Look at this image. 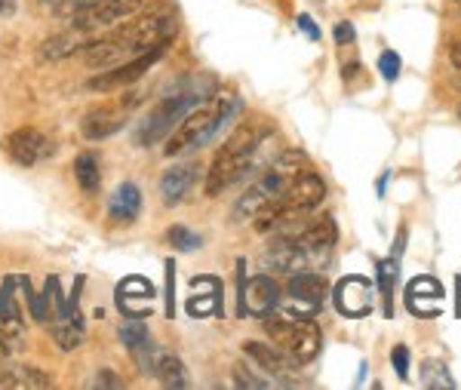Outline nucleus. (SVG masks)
I'll use <instances>...</instances> for the list:
<instances>
[{"instance_id":"f257e3e1","label":"nucleus","mask_w":461,"mask_h":390,"mask_svg":"<svg viewBox=\"0 0 461 390\" xmlns=\"http://www.w3.org/2000/svg\"><path fill=\"white\" fill-rule=\"evenodd\" d=\"M176 37V22L167 16V13H151V16H142L130 25H123L121 32L95 37L84 47V62L86 68H114V65L126 62V59L139 56V52L160 47V43H173Z\"/></svg>"},{"instance_id":"f03ea898","label":"nucleus","mask_w":461,"mask_h":390,"mask_svg":"<svg viewBox=\"0 0 461 390\" xmlns=\"http://www.w3.org/2000/svg\"><path fill=\"white\" fill-rule=\"evenodd\" d=\"M237 111H240V99H237V93H230V89L206 95L203 104L191 108L188 114L182 117V123L167 136V151H163V157L173 160V157H185V154H194L200 148H206L230 120H234Z\"/></svg>"},{"instance_id":"7ed1b4c3","label":"nucleus","mask_w":461,"mask_h":390,"mask_svg":"<svg viewBox=\"0 0 461 390\" xmlns=\"http://www.w3.org/2000/svg\"><path fill=\"white\" fill-rule=\"evenodd\" d=\"M323 197H326L323 176H317L314 169L304 167L299 176L286 185V191L280 194L277 200H271V204L252 219V224H256V231H262V234H267V231H286L289 224L302 222L304 215L320 209Z\"/></svg>"},{"instance_id":"20e7f679","label":"nucleus","mask_w":461,"mask_h":390,"mask_svg":"<svg viewBox=\"0 0 461 390\" xmlns=\"http://www.w3.org/2000/svg\"><path fill=\"white\" fill-rule=\"evenodd\" d=\"M262 154V130L252 123H240L215 154L210 172H206V197H219L230 185L247 178Z\"/></svg>"},{"instance_id":"39448f33","label":"nucleus","mask_w":461,"mask_h":390,"mask_svg":"<svg viewBox=\"0 0 461 390\" xmlns=\"http://www.w3.org/2000/svg\"><path fill=\"white\" fill-rule=\"evenodd\" d=\"M304 167H308V160H304L302 151H284L277 160L271 163V167L262 169V176H258L256 182L247 187V194L237 200L234 219L237 222H252L267 204H271V200H277L280 194L286 191V185L293 182Z\"/></svg>"},{"instance_id":"423d86ee","label":"nucleus","mask_w":461,"mask_h":390,"mask_svg":"<svg viewBox=\"0 0 461 390\" xmlns=\"http://www.w3.org/2000/svg\"><path fill=\"white\" fill-rule=\"evenodd\" d=\"M206 95H210V86L203 89V86L191 84V86L176 89V93L167 95V99H160L142 120H139L136 136H132L136 139V145L139 148H154V145H160V141H167L169 132L182 123V117L188 114L191 108H197Z\"/></svg>"},{"instance_id":"0eeeda50","label":"nucleus","mask_w":461,"mask_h":390,"mask_svg":"<svg viewBox=\"0 0 461 390\" xmlns=\"http://www.w3.org/2000/svg\"><path fill=\"white\" fill-rule=\"evenodd\" d=\"M265 329H267V335L284 348V354L293 359L295 366H304V363H311V359H317L320 348H323V332H320L314 317H308V320H293V317L267 320Z\"/></svg>"},{"instance_id":"6e6552de","label":"nucleus","mask_w":461,"mask_h":390,"mask_svg":"<svg viewBox=\"0 0 461 390\" xmlns=\"http://www.w3.org/2000/svg\"><path fill=\"white\" fill-rule=\"evenodd\" d=\"M47 292H50V317H47V326L53 329V339L62 350H77L84 344V335H86V326H84V317H80V307H77V298L68 302L59 289V277H50L47 280Z\"/></svg>"},{"instance_id":"1a4fd4ad","label":"nucleus","mask_w":461,"mask_h":390,"mask_svg":"<svg viewBox=\"0 0 461 390\" xmlns=\"http://www.w3.org/2000/svg\"><path fill=\"white\" fill-rule=\"evenodd\" d=\"M167 50H169V43H160V47H151V50L139 52V56L126 59V62H121V65H114V68L99 71L95 77L86 80V89H89V93H117V89H126V86L139 84V80H142L145 74L151 71L163 56H167Z\"/></svg>"},{"instance_id":"9d476101","label":"nucleus","mask_w":461,"mask_h":390,"mask_svg":"<svg viewBox=\"0 0 461 390\" xmlns=\"http://www.w3.org/2000/svg\"><path fill=\"white\" fill-rule=\"evenodd\" d=\"M323 302H326V277L323 274H317V271L289 274L286 298H280L284 317H293V320L317 317V313L323 311Z\"/></svg>"},{"instance_id":"9b49d317","label":"nucleus","mask_w":461,"mask_h":390,"mask_svg":"<svg viewBox=\"0 0 461 390\" xmlns=\"http://www.w3.org/2000/svg\"><path fill=\"white\" fill-rule=\"evenodd\" d=\"M139 95L130 93L123 95L121 102L114 104H99V108L86 111L84 120H80V136H84L86 141H105L111 139L114 132H121L126 123H130V114L139 108Z\"/></svg>"},{"instance_id":"f8f14e48","label":"nucleus","mask_w":461,"mask_h":390,"mask_svg":"<svg viewBox=\"0 0 461 390\" xmlns=\"http://www.w3.org/2000/svg\"><path fill=\"white\" fill-rule=\"evenodd\" d=\"M237 268H240V311L237 313L240 317H247V313L249 317H271L284 298L280 283L267 274H256L247 280V261H237Z\"/></svg>"},{"instance_id":"ddd939ff","label":"nucleus","mask_w":461,"mask_h":390,"mask_svg":"<svg viewBox=\"0 0 461 390\" xmlns=\"http://www.w3.org/2000/svg\"><path fill=\"white\" fill-rule=\"evenodd\" d=\"M148 0H95V4L84 6L80 13L71 16V28L74 32H99V28H111L117 22L130 19L132 13H139Z\"/></svg>"},{"instance_id":"4468645a","label":"nucleus","mask_w":461,"mask_h":390,"mask_svg":"<svg viewBox=\"0 0 461 390\" xmlns=\"http://www.w3.org/2000/svg\"><path fill=\"white\" fill-rule=\"evenodd\" d=\"M4 151L13 163H19V167H34V163L56 154L53 141L43 136L41 130H34V126H19L10 136H4Z\"/></svg>"},{"instance_id":"2eb2a0df","label":"nucleus","mask_w":461,"mask_h":390,"mask_svg":"<svg viewBox=\"0 0 461 390\" xmlns=\"http://www.w3.org/2000/svg\"><path fill=\"white\" fill-rule=\"evenodd\" d=\"M336 307L345 317H366L375 304V286L366 277H345L341 283H336Z\"/></svg>"},{"instance_id":"dca6fc26","label":"nucleus","mask_w":461,"mask_h":390,"mask_svg":"<svg viewBox=\"0 0 461 390\" xmlns=\"http://www.w3.org/2000/svg\"><path fill=\"white\" fill-rule=\"evenodd\" d=\"M243 354H247L274 385H293L295 381V363L284 350L271 348V344H262V341H243Z\"/></svg>"},{"instance_id":"f3484780","label":"nucleus","mask_w":461,"mask_h":390,"mask_svg":"<svg viewBox=\"0 0 461 390\" xmlns=\"http://www.w3.org/2000/svg\"><path fill=\"white\" fill-rule=\"evenodd\" d=\"M117 307L126 313V317H151L154 311V298H158V289L151 286V280L145 277H126L123 283H117Z\"/></svg>"},{"instance_id":"a211bd4d","label":"nucleus","mask_w":461,"mask_h":390,"mask_svg":"<svg viewBox=\"0 0 461 390\" xmlns=\"http://www.w3.org/2000/svg\"><path fill=\"white\" fill-rule=\"evenodd\" d=\"M443 286L434 277H415L406 286V307L415 313V317H437L443 311Z\"/></svg>"},{"instance_id":"6ab92c4d","label":"nucleus","mask_w":461,"mask_h":390,"mask_svg":"<svg viewBox=\"0 0 461 390\" xmlns=\"http://www.w3.org/2000/svg\"><path fill=\"white\" fill-rule=\"evenodd\" d=\"M200 176H203L200 163H176V167H169L160 176V197H163V204H167V206L185 204V197H188V191L197 185Z\"/></svg>"},{"instance_id":"aec40b11","label":"nucleus","mask_w":461,"mask_h":390,"mask_svg":"<svg viewBox=\"0 0 461 390\" xmlns=\"http://www.w3.org/2000/svg\"><path fill=\"white\" fill-rule=\"evenodd\" d=\"M16 277H6L4 286H0V344L4 350H13L22 335V313L16 302Z\"/></svg>"},{"instance_id":"412c9836","label":"nucleus","mask_w":461,"mask_h":390,"mask_svg":"<svg viewBox=\"0 0 461 390\" xmlns=\"http://www.w3.org/2000/svg\"><path fill=\"white\" fill-rule=\"evenodd\" d=\"M117 335H121L123 348L130 350V357L136 359V366L142 369L145 375H151L154 369V344H151V332H148L145 322H139V317H130V322H121V329H117Z\"/></svg>"},{"instance_id":"4be33fe9","label":"nucleus","mask_w":461,"mask_h":390,"mask_svg":"<svg viewBox=\"0 0 461 390\" xmlns=\"http://www.w3.org/2000/svg\"><path fill=\"white\" fill-rule=\"evenodd\" d=\"M295 237H299V243L304 246V252L314 258V265H320V261L330 258L332 246H336V240H339V231H336V222H332L330 215H323V219L304 224Z\"/></svg>"},{"instance_id":"5701e85b","label":"nucleus","mask_w":461,"mask_h":390,"mask_svg":"<svg viewBox=\"0 0 461 390\" xmlns=\"http://www.w3.org/2000/svg\"><path fill=\"white\" fill-rule=\"evenodd\" d=\"M139 213H142V191H139V185L136 182L117 185L108 200L111 224H130L139 219Z\"/></svg>"},{"instance_id":"b1692460","label":"nucleus","mask_w":461,"mask_h":390,"mask_svg":"<svg viewBox=\"0 0 461 390\" xmlns=\"http://www.w3.org/2000/svg\"><path fill=\"white\" fill-rule=\"evenodd\" d=\"M194 295L188 298V313L191 317H210L219 311V298H221V283L215 277H194L191 280Z\"/></svg>"},{"instance_id":"393cba45","label":"nucleus","mask_w":461,"mask_h":390,"mask_svg":"<svg viewBox=\"0 0 461 390\" xmlns=\"http://www.w3.org/2000/svg\"><path fill=\"white\" fill-rule=\"evenodd\" d=\"M86 43L89 41L84 37V32H74V28H68V32L43 41L41 50H37V56H41V62H59V59L74 56V52H84Z\"/></svg>"},{"instance_id":"a878e982","label":"nucleus","mask_w":461,"mask_h":390,"mask_svg":"<svg viewBox=\"0 0 461 390\" xmlns=\"http://www.w3.org/2000/svg\"><path fill=\"white\" fill-rule=\"evenodd\" d=\"M151 375H158V381L163 387H188V369L176 354L169 350H154V369Z\"/></svg>"},{"instance_id":"bb28decb","label":"nucleus","mask_w":461,"mask_h":390,"mask_svg":"<svg viewBox=\"0 0 461 390\" xmlns=\"http://www.w3.org/2000/svg\"><path fill=\"white\" fill-rule=\"evenodd\" d=\"M74 178H77L80 191L84 194H95L102 185V167H99V157L93 151H84L74 160Z\"/></svg>"},{"instance_id":"cd10ccee","label":"nucleus","mask_w":461,"mask_h":390,"mask_svg":"<svg viewBox=\"0 0 461 390\" xmlns=\"http://www.w3.org/2000/svg\"><path fill=\"white\" fill-rule=\"evenodd\" d=\"M53 378L41 369H13L6 378H0V387H50Z\"/></svg>"},{"instance_id":"c85d7f7f","label":"nucleus","mask_w":461,"mask_h":390,"mask_svg":"<svg viewBox=\"0 0 461 390\" xmlns=\"http://www.w3.org/2000/svg\"><path fill=\"white\" fill-rule=\"evenodd\" d=\"M421 385L425 387H456V378L449 375L443 359H425V363H421Z\"/></svg>"},{"instance_id":"c756f323","label":"nucleus","mask_w":461,"mask_h":390,"mask_svg":"<svg viewBox=\"0 0 461 390\" xmlns=\"http://www.w3.org/2000/svg\"><path fill=\"white\" fill-rule=\"evenodd\" d=\"M167 240L173 243V249H178V252H197L200 243H203V237L194 234L188 224H173V228L167 231Z\"/></svg>"},{"instance_id":"7c9ffc66","label":"nucleus","mask_w":461,"mask_h":390,"mask_svg":"<svg viewBox=\"0 0 461 390\" xmlns=\"http://www.w3.org/2000/svg\"><path fill=\"white\" fill-rule=\"evenodd\" d=\"M397 271H400L397 258L378 261V286H382V295L388 298V302H391V295H393V286H397Z\"/></svg>"},{"instance_id":"2f4dec72","label":"nucleus","mask_w":461,"mask_h":390,"mask_svg":"<svg viewBox=\"0 0 461 390\" xmlns=\"http://www.w3.org/2000/svg\"><path fill=\"white\" fill-rule=\"evenodd\" d=\"M400 68H403V62H400V56L393 50H384L382 56H378V71H382V77L393 84V80L400 77Z\"/></svg>"},{"instance_id":"473e14b6","label":"nucleus","mask_w":461,"mask_h":390,"mask_svg":"<svg viewBox=\"0 0 461 390\" xmlns=\"http://www.w3.org/2000/svg\"><path fill=\"white\" fill-rule=\"evenodd\" d=\"M234 381H237V387H258V390L274 387L271 378H256V375H252L249 369H243V366H237L234 369Z\"/></svg>"},{"instance_id":"72a5a7b5","label":"nucleus","mask_w":461,"mask_h":390,"mask_svg":"<svg viewBox=\"0 0 461 390\" xmlns=\"http://www.w3.org/2000/svg\"><path fill=\"white\" fill-rule=\"evenodd\" d=\"M391 363H393V372H397V378L409 381V348L397 344V348L391 350Z\"/></svg>"},{"instance_id":"f704fd0d","label":"nucleus","mask_w":461,"mask_h":390,"mask_svg":"<svg viewBox=\"0 0 461 390\" xmlns=\"http://www.w3.org/2000/svg\"><path fill=\"white\" fill-rule=\"evenodd\" d=\"M176 261L173 258H167V317L173 320V313H176Z\"/></svg>"},{"instance_id":"c9c22d12","label":"nucleus","mask_w":461,"mask_h":390,"mask_svg":"<svg viewBox=\"0 0 461 390\" xmlns=\"http://www.w3.org/2000/svg\"><path fill=\"white\" fill-rule=\"evenodd\" d=\"M41 4H53L59 13H80L84 6H89V4H95V0H41Z\"/></svg>"},{"instance_id":"e433bc0d","label":"nucleus","mask_w":461,"mask_h":390,"mask_svg":"<svg viewBox=\"0 0 461 390\" xmlns=\"http://www.w3.org/2000/svg\"><path fill=\"white\" fill-rule=\"evenodd\" d=\"M354 41H357V32H354L351 22H339V25H336V43H339V47H345V43H354Z\"/></svg>"},{"instance_id":"4c0bfd02","label":"nucleus","mask_w":461,"mask_h":390,"mask_svg":"<svg viewBox=\"0 0 461 390\" xmlns=\"http://www.w3.org/2000/svg\"><path fill=\"white\" fill-rule=\"evenodd\" d=\"M95 387H123V381L117 378L111 369H102L99 375H95Z\"/></svg>"},{"instance_id":"58836bf2","label":"nucleus","mask_w":461,"mask_h":390,"mask_svg":"<svg viewBox=\"0 0 461 390\" xmlns=\"http://www.w3.org/2000/svg\"><path fill=\"white\" fill-rule=\"evenodd\" d=\"M295 22H299V25H302V32H304V34H308V37H311V41H320V32H317L314 19H311V16H308V13H302V16H299V19H295Z\"/></svg>"},{"instance_id":"ea45409f","label":"nucleus","mask_w":461,"mask_h":390,"mask_svg":"<svg viewBox=\"0 0 461 390\" xmlns=\"http://www.w3.org/2000/svg\"><path fill=\"white\" fill-rule=\"evenodd\" d=\"M449 59H452V65H456V71L461 74V43H456V47H452Z\"/></svg>"},{"instance_id":"a19ab883","label":"nucleus","mask_w":461,"mask_h":390,"mask_svg":"<svg viewBox=\"0 0 461 390\" xmlns=\"http://www.w3.org/2000/svg\"><path fill=\"white\" fill-rule=\"evenodd\" d=\"M4 6H6V0H0V13H4Z\"/></svg>"},{"instance_id":"79ce46f5","label":"nucleus","mask_w":461,"mask_h":390,"mask_svg":"<svg viewBox=\"0 0 461 390\" xmlns=\"http://www.w3.org/2000/svg\"><path fill=\"white\" fill-rule=\"evenodd\" d=\"M458 86H461V74H458Z\"/></svg>"},{"instance_id":"37998d69","label":"nucleus","mask_w":461,"mask_h":390,"mask_svg":"<svg viewBox=\"0 0 461 390\" xmlns=\"http://www.w3.org/2000/svg\"><path fill=\"white\" fill-rule=\"evenodd\" d=\"M456 4H458V6H461V0H456Z\"/></svg>"}]
</instances>
